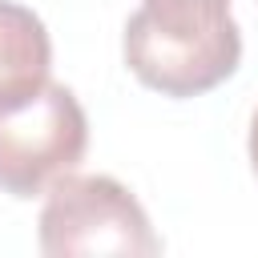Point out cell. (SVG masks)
Returning a JSON list of instances; mask_svg holds the SVG:
<instances>
[{
  "label": "cell",
  "mask_w": 258,
  "mask_h": 258,
  "mask_svg": "<svg viewBox=\"0 0 258 258\" xmlns=\"http://www.w3.org/2000/svg\"><path fill=\"white\" fill-rule=\"evenodd\" d=\"M121 56L145 89L185 101L238 73L242 28L230 0H141L125 20Z\"/></svg>",
  "instance_id": "cell-1"
},
{
  "label": "cell",
  "mask_w": 258,
  "mask_h": 258,
  "mask_svg": "<svg viewBox=\"0 0 258 258\" xmlns=\"http://www.w3.org/2000/svg\"><path fill=\"white\" fill-rule=\"evenodd\" d=\"M36 242L48 258H153L161 238L145 206L109 173H64L48 194L36 222Z\"/></svg>",
  "instance_id": "cell-2"
},
{
  "label": "cell",
  "mask_w": 258,
  "mask_h": 258,
  "mask_svg": "<svg viewBox=\"0 0 258 258\" xmlns=\"http://www.w3.org/2000/svg\"><path fill=\"white\" fill-rule=\"evenodd\" d=\"M89 149V117L77 93L44 81L32 97L0 109V189L8 198H40L81 165Z\"/></svg>",
  "instance_id": "cell-3"
},
{
  "label": "cell",
  "mask_w": 258,
  "mask_h": 258,
  "mask_svg": "<svg viewBox=\"0 0 258 258\" xmlns=\"http://www.w3.org/2000/svg\"><path fill=\"white\" fill-rule=\"evenodd\" d=\"M52 69V40L44 20L16 4V0H0V109L32 97Z\"/></svg>",
  "instance_id": "cell-4"
},
{
  "label": "cell",
  "mask_w": 258,
  "mask_h": 258,
  "mask_svg": "<svg viewBox=\"0 0 258 258\" xmlns=\"http://www.w3.org/2000/svg\"><path fill=\"white\" fill-rule=\"evenodd\" d=\"M246 153H250V165H254V173H258V109H254V117H250V137H246Z\"/></svg>",
  "instance_id": "cell-5"
}]
</instances>
